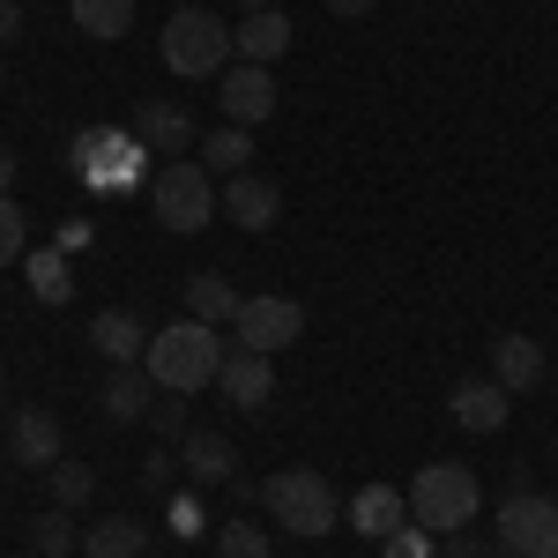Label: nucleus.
<instances>
[{"mask_svg":"<svg viewBox=\"0 0 558 558\" xmlns=\"http://www.w3.org/2000/svg\"><path fill=\"white\" fill-rule=\"evenodd\" d=\"M223 336H216L209 320H194V313H186V320H172V328H157V336H149V357H142V365H149V380L165 387V395H194V387H216V373H223Z\"/></svg>","mask_w":558,"mask_h":558,"instance_id":"1","label":"nucleus"},{"mask_svg":"<svg viewBox=\"0 0 558 558\" xmlns=\"http://www.w3.org/2000/svg\"><path fill=\"white\" fill-rule=\"evenodd\" d=\"M484 514V484H476L470 462H425L410 476V521L432 529V536H454Z\"/></svg>","mask_w":558,"mask_h":558,"instance_id":"2","label":"nucleus"},{"mask_svg":"<svg viewBox=\"0 0 558 558\" xmlns=\"http://www.w3.org/2000/svg\"><path fill=\"white\" fill-rule=\"evenodd\" d=\"M149 209H157V223H165V231H179V239H194V231H209L216 216H223V194H216V172L202 165V157H172L165 172L149 179Z\"/></svg>","mask_w":558,"mask_h":558,"instance_id":"3","label":"nucleus"},{"mask_svg":"<svg viewBox=\"0 0 558 558\" xmlns=\"http://www.w3.org/2000/svg\"><path fill=\"white\" fill-rule=\"evenodd\" d=\"M157 52H165V68H172V75H186V83H216V75L239 60L231 31L216 23L209 8H172V23H165Z\"/></svg>","mask_w":558,"mask_h":558,"instance_id":"4","label":"nucleus"},{"mask_svg":"<svg viewBox=\"0 0 558 558\" xmlns=\"http://www.w3.org/2000/svg\"><path fill=\"white\" fill-rule=\"evenodd\" d=\"M260 507H268V521H283L291 536H328V529H343V507H336V484L320 470H276L268 484H260Z\"/></svg>","mask_w":558,"mask_h":558,"instance_id":"5","label":"nucleus"},{"mask_svg":"<svg viewBox=\"0 0 558 558\" xmlns=\"http://www.w3.org/2000/svg\"><path fill=\"white\" fill-rule=\"evenodd\" d=\"M499 551L558 558V499H544V492H507L499 499Z\"/></svg>","mask_w":558,"mask_h":558,"instance_id":"6","label":"nucleus"},{"mask_svg":"<svg viewBox=\"0 0 558 558\" xmlns=\"http://www.w3.org/2000/svg\"><path fill=\"white\" fill-rule=\"evenodd\" d=\"M216 105H223V128H268L276 120V75L254 68V60H231L223 75H216Z\"/></svg>","mask_w":558,"mask_h":558,"instance_id":"7","label":"nucleus"},{"mask_svg":"<svg viewBox=\"0 0 558 558\" xmlns=\"http://www.w3.org/2000/svg\"><path fill=\"white\" fill-rule=\"evenodd\" d=\"M231 328H239L246 350H268V357H276V350H291L305 336V305L299 299H246Z\"/></svg>","mask_w":558,"mask_h":558,"instance_id":"8","label":"nucleus"},{"mask_svg":"<svg viewBox=\"0 0 558 558\" xmlns=\"http://www.w3.org/2000/svg\"><path fill=\"white\" fill-rule=\"evenodd\" d=\"M216 387H223V402H231V410L260 417V410H268V395H276V357H268V350L231 343V350H223V373H216Z\"/></svg>","mask_w":558,"mask_h":558,"instance_id":"9","label":"nucleus"},{"mask_svg":"<svg viewBox=\"0 0 558 558\" xmlns=\"http://www.w3.org/2000/svg\"><path fill=\"white\" fill-rule=\"evenodd\" d=\"M223 216H231L239 231H276V216H283V186L260 179V172L223 179Z\"/></svg>","mask_w":558,"mask_h":558,"instance_id":"10","label":"nucleus"},{"mask_svg":"<svg viewBox=\"0 0 558 558\" xmlns=\"http://www.w3.org/2000/svg\"><path fill=\"white\" fill-rule=\"evenodd\" d=\"M447 417H454L462 432H507L514 402H507V387H499V380H454V387H447Z\"/></svg>","mask_w":558,"mask_h":558,"instance_id":"11","label":"nucleus"},{"mask_svg":"<svg viewBox=\"0 0 558 558\" xmlns=\"http://www.w3.org/2000/svg\"><path fill=\"white\" fill-rule=\"evenodd\" d=\"M134 142L157 149V157H186V149H194V112H186V105H157V97H142V112H134Z\"/></svg>","mask_w":558,"mask_h":558,"instance_id":"12","label":"nucleus"},{"mask_svg":"<svg viewBox=\"0 0 558 558\" xmlns=\"http://www.w3.org/2000/svg\"><path fill=\"white\" fill-rule=\"evenodd\" d=\"M97 410H105L112 425H142V417L157 410V380H149V365H112V380L97 387Z\"/></svg>","mask_w":558,"mask_h":558,"instance_id":"13","label":"nucleus"},{"mask_svg":"<svg viewBox=\"0 0 558 558\" xmlns=\"http://www.w3.org/2000/svg\"><path fill=\"white\" fill-rule=\"evenodd\" d=\"M179 470H186V484H194V492H202V484H231V476H239V447H231V439H223V432H186V439H179Z\"/></svg>","mask_w":558,"mask_h":558,"instance_id":"14","label":"nucleus"},{"mask_svg":"<svg viewBox=\"0 0 558 558\" xmlns=\"http://www.w3.org/2000/svg\"><path fill=\"white\" fill-rule=\"evenodd\" d=\"M343 521L357 529V536L387 544V536H395V529L410 521V492H395V484H365V492L350 499V514H343Z\"/></svg>","mask_w":558,"mask_h":558,"instance_id":"15","label":"nucleus"},{"mask_svg":"<svg viewBox=\"0 0 558 558\" xmlns=\"http://www.w3.org/2000/svg\"><path fill=\"white\" fill-rule=\"evenodd\" d=\"M544 373H551V365H544V343H536V336H499V343H492V380L507 387V395L544 387Z\"/></svg>","mask_w":558,"mask_h":558,"instance_id":"16","label":"nucleus"},{"mask_svg":"<svg viewBox=\"0 0 558 558\" xmlns=\"http://www.w3.org/2000/svg\"><path fill=\"white\" fill-rule=\"evenodd\" d=\"M89 350H97L105 365H142V357H149V336H142V320H134V313L105 305V313L89 320Z\"/></svg>","mask_w":558,"mask_h":558,"instance_id":"17","label":"nucleus"},{"mask_svg":"<svg viewBox=\"0 0 558 558\" xmlns=\"http://www.w3.org/2000/svg\"><path fill=\"white\" fill-rule=\"evenodd\" d=\"M231 45H239V60H254V68H276V60L291 52V15H283V8H254V15L231 31Z\"/></svg>","mask_w":558,"mask_h":558,"instance_id":"18","label":"nucleus"},{"mask_svg":"<svg viewBox=\"0 0 558 558\" xmlns=\"http://www.w3.org/2000/svg\"><path fill=\"white\" fill-rule=\"evenodd\" d=\"M8 447H15L23 470H52V462H60V417H52V410H15Z\"/></svg>","mask_w":558,"mask_h":558,"instance_id":"19","label":"nucleus"},{"mask_svg":"<svg viewBox=\"0 0 558 558\" xmlns=\"http://www.w3.org/2000/svg\"><path fill=\"white\" fill-rule=\"evenodd\" d=\"M142 544H149V521L134 514H105L83 529V558H142Z\"/></svg>","mask_w":558,"mask_h":558,"instance_id":"20","label":"nucleus"},{"mask_svg":"<svg viewBox=\"0 0 558 558\" xmlns=\"http://www.w3.org/2000/svg\"><path fill=\"white\" fill-rule=\"evenodd\" d=\"M23 276H31V299L38 305H68L75 299V268H68L60 246H31V254H23Z\"/></svg>","mask_w":558,"mask_h":558,"instance_id":"21","label":"nucleus"},{"mask_svg":"<svg viewBox=\"0 0 558 558\" xmlns=\"http://www.w3.org/2000/svg\"><path fill=\"white\" fill-rule=\"evenodd\" d=\"M239 305H246V291L239 283H223V276H186V313L194 320H209V328H223V320H239Z\"/></svg>","mask_w":558,"mask_h":558,"instance_id":"22","label":"nucleus"},{"mask_svg":"<svg viewBox=\"0 0 558 558\" xmlns=\"http://www.w3.org/2000/svg\"><path fill=\"white\" fill-rule=\"evenodd\" d=\"M83 38H128L134 31V0H68Z\"/></svg>","mask_w":558,"mask_h":558,"instance_id":"23","label":"nucleus"},{"mask_svg":"<svg viewBox=\"0 0 558 558\" xmlns=\"http://www.w3.org/2000/svg\"><path fill=\"white\" fill-rule=\"evenodd\" d=\"M202 165H209L216 179H239L246 165H254V134H246V128H216V134H202Z\"/></svg>","mask_w":558,"mask_h":558,"instance_id":"24","label":"nucleus"},{"mask_svg":"<svg viewBox=\"0 0 558 558\" xmlns=\"http://www.w3.org/2000/svg\"><path fill=\"white\" fill-rule=\"evenodd\" d=\"M31 551H38V558H68V551H83V536H75L68 507H52V514L31 521Z\"/></svg>","mask_w":558,"mask_h":558,"instance_id":"25","label":"nucleus"},{"mask_svg":"<svg viewBox=\"0 0 558 558\" xmlns=\"http://www.w3.org/2000/svg\"><path fill=\"white\" fill-rule=\"evenodd\" d=\"M216 558H276V544H268L260 521H223L216 529Z\"/></svg>","mask_w":558,"mask_h":558,"instance_id":"26","label":"nucleus"},{"mask_svg":"<svg viewBox=\"0 0 558 558\" xmlns=\"http://www.w3.org/2000/svg\"><path fill=\"white\" fill-rule=\"evenodd\" d=\"M45 476H52V499H60V507H83L89 492H97V470H89V462H68V454H60Z\"/></svg>","mask_w":558,"mask_h":558,"instance_id":"27","label":"nucleus"},{"mask_svg":"<svg viewBox=\"0 0 558 558\" xmlns=\"http://www.w3.org/2000/svg\"><path fill=\"white\" fill-rule=\"evenodd\" d=\"M380 558H439V536H432V529H417V521H402V529L380 544Z\"/></svg>","mask_w":558,"mask_h":558,"instance_id":"28","label":"nucleus"},{"mask_svg":"<svg viewBox=\"0 0 558 558\" xmlns=\"http://www.w3.org/2000/svg\"><path fill=\"white\" fill-rule=\"evenodd\" d=\"M23 254H31V239H23V209L0 194V268H8V260H23Z\"/></svg>","mask_w":558,"mask_h":558,"instance_id":"29","label":"nucleus"},{"mask_svg":"<svg viewBox=\"0 0 558 558\" xmlns=\"http://www.w3.org/2000/svg\"><path fill=\"white\" fill-rule=\"evenodd\" d=\"M149 417H157V432H165V439H186V402H157V410H149Z\"/></svg>","mask_w":558,"mask_h":558,"instance_id":"30","label":"nucleus"},{"mask_svg":"<svg viewBox=\"0 0 558 558\" xmlns=\"http://www.w3.org/2000/svg\"><path fill=\"white\" fill-rule=\"evenodd\" d=\"M202 521H209V514H202L194 499H172V529H179V536H202Z\"/></svg>","mask_w":558,"mask_h":558,"instance_id":"31","label":"nucleus"},{"mask_svg":"<svg viewBox=\"0 0 558 558\" xmlns=\"http://www.w3.org/2000/svg\"><path fill=\"white\" fill-rule=\"evenodd\" d=\"M447 558H492V551H484L476 529H454V536H447Z\"/></svg>","mask_w":558,"mask_h":558,"instance_id":"32","label":"nucleus"},{"mask_svg":"<svg viewBox=\"0 0 558 558\" xmlns=\"http://www.w3.org/2000/svg\"><path fill=\"white\" fill-rule=\"evenodd\" d=\"M172 447H157V454H149V462H142V476H149V484H157V492H165V484H172Z\"/></svg>","mask_w":558,"mask_h":558,"instance_id":"33","label":"nucleus"},{"mask_svg":"<svg viewBox=\"0 0 558 558\" xmlns=\"http://www.w3.org/2000/svg\"><path fill=\"white\" fill-rule=\"evenodd\" d=\"M89 246V223L83 216H68V223H60V254H83Z\"/></svg>","mask_w":558,"mask_h":558,"instance_id":"34","label":"nucleus"},{"mask_svg":"<svg viewBox=\"0 0 558 558\" xmlns=\"http://www.w3.org/2000/svg\"><path fill=\"white\" fill-rule=\"evenodd\" d=\"M320 8H328V15H343V23H357V15H373L380 0H320Z\"/></svg>","mask_w":558,"mask_h":558,"instance_id":"35","label":"nucleus"},{"mask_svg":"<svg viewBox=\"0 0 558 558\" xmlns=\"http://www.w3.org/2000/svg\"><path fill=\"white\" fill-rule=\"evenodd\" d=\"M15 31H23V0H0V45L15 38Z\"/></svg>","mask_w":558,"mask_h":558,"instance_id":"36","label":"nucleus"},{"mask_svg":"<svg viewBox=\"0 0 558 558\" xmlns=\"http://www.w3.org/2000/svg\"><path fill=\"white\" fill-rule=\"evenodd\" d=\"M231 499H239V507H260V484L239 470V476H231Z\"/></svg>","mask_w":558,"mask_h":558,"instance_id":"37","label":"nucleus"},{"mask_svg":"<svg viewBox=\"0 0 558 558\" xmlns=\"http://www.w3.org/2000/svg\"><path fill=\"white\" fill-rule=\"evenodd\" d=\"M8 186H15V149L0 142V194H8Z\"/></svg>","mask_w":558,"mask_h":558,"instance_id":"38","label":"nucleus"},{"mask_svg":"<svg viewBox=\"0 0 558 558\" xmlns=\"http://www.w3.org/2000/svg\"><path fill=\"white\" fill-rule=\"evenodd\" d=\"M239 8H246V15H254V8H283V0H239Z\"/></svg>","mask_w":558,"mask_h":558,"instance_id":"39","label":"nucleus"},{"mask_svg":"<svg viewBox=\"0 0 558 558\" xmlns=\"http://www.w3.org/2000/svg\"><path fill=\"white\" fill-rule=\"evenodd\" d=\"M0 83H8V60H0Z\"/></svg>","mask_w":558,"mask_h":558,"instance_id":"40","label":"nucleus"},{"mask_svg":"<svg viewBox=\"0 0 558 558\" xmlns=\"http://www.w3.org/2000/svg\"><path fill=\"white\" fill-rule=\"evenodd\" d=\"M492 558H514V551H492Z\"/></svg>","mask_w":558,"mask_h":558,"instance_id":"41","label":"nucleus"},{"mask_svg":"<svg viewBox=\"0 0 558 558\" xmlns=\"http://www.w3.org/2000/svg\"><path fill=\"white\" fill-rule=\"evenodd\" d=\"M551 454H558V439H551Z\"/></svg>","mask_w":558,"mask_h":558,"instance_id":"42","label":"nucleus"},{"mask_svg":"<svg viewBox=\"0 0 558 558\" xmlns=\"http://www.w3.org/2000/svg\"><path fill=\"white\" fill-rule=\"evenodd\" d=\"M68 558H83V551H68Z\"/></svg>","mask_w":558,"mask_h":558,"instance_id":"43","label":"nucleus"}]
</instances>
